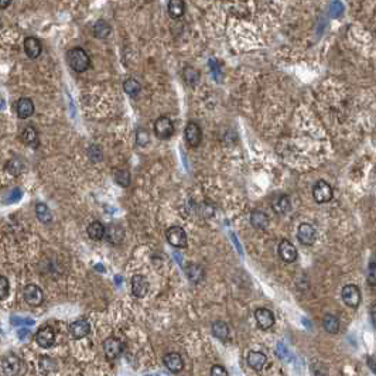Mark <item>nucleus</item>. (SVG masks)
<instances>
[{"instance_id":"1","label":"nucleus","mask_w":376,"mask_h":376,"mask_svg":"<svg viewBox=\"0 0 376 376\" xmlns=\"http://www.w3.org/2000/svg\"><path fill=\"white\" fill-rule=\"evenodd\" d=\"M67 62H68V65L73 68L74 71H76V73L87 71L88 68H89V65H91V59H89L88 53L84 48H81V47L71 48L67 53Z\"/></svg>"},{"instance_id":"2","label":"nucleus","mask_w":376,"mask_h":376,"mask_svg":"<svg viewBox=\"0 0 376 376\" xmlns=\"http://www.w3.org/2000/svg\"><path fill=\"white\" fill-rule=\"evenodd\" d=\"M174 128L173 120L167 116H160L159 119L154 122V133L159 137L160 140H169L174 136Z\"/></svg>"},{"instance_id":"3","label":"nucleus","mask_w":376,"mask_h":376,"mask_svg":"<svg viewBox=\"0 0 376 376\" xmlns=\"http://www.w3.org/2000/svg\"><path fill=\"white\" fill-rule=\"evenodd\" d=\"M313 197H314V200H316L317 204L328 203V201L333 200L334 197L333 187L327 181L320 180L313 187Z\"/></svg>"},{"instance_id":"4","label":"nucleus","mask_w":376,"mask_h":376,"mask_svg":"<svg viewBox=\"0 0 376 376\" xmlns=\"http://www.w3.org/2000/svg\"><path fill=\"white\" fill-rule=\"evenodd\" d=\"M166 238L169 244L177 249H184L187 246V233L181 226H170L166 232Z\"/></svg>"},{"instance_id":"5","label":"nucleus","mask_w":376,"mask_h":376,"mask_svg":"<svg viewBox=\"0 0 376 376\" xmlns=\"http://www.w3.org/2000/svg\"><path fill=\"white\" fill-rule=\"evenodd\" d=\"M297 239L299 242L304 246H310L313 245L317 239V232H316V228L308 224V222H303L299 225V229H297Z\"/></svg>"},{"instance_id":"6","label":"nucleus","mask_w":376,"mask_h":376,"mask_svg":"<svg viewBox=\"0 0 376 376\" xmlns=\"http://www.w3.org/2000/svg\"><path fill=\"white\" fill-rule=\"evenodd\" d=\"M23 296L26 303L31 307H40L44 303L43 290L36 284H27L23 290Z\"/></svg>"},{"instance_id":"7","label":"nucleus","mask_w":376,"mask_h":376,"mask_svg":"<svg viewBox=\"0 0 376 376\" xmlns=\"http://www.w3.org/2000/svg\"><path fill=\"white\" fill-rule=\"evenodd\" d=\"M122 349H123V345H122L120 339H117L115 337H109L103 342V352H105V357L108 361L117 359L122 354Z\"/></svg>"},{"instance_id":"8","label":"nucleus","mask_w":376,"mask_h":376,"mask_svg":"<svg viewBox=\"0 0 376 376\" xmlns=\"http://www.w3.org/2000/svg\"><path fill=\"white\" fill-rule=\"evenodd\" d=\"M21 366H23V362L15 354L6 355L1 361V368H3V372L6 374V376L19 375L21 371Z\"/></svg>"},{"instance_id":"9","label":"nucleus","mask_w":376,"mask_h":376,"mask_svg":"<svg viewBox=\"0 0 376 376\" xmlns=\"http://www.w3.org/2000/svg\"><path fill=\"white\" fill-rule=\"evenodd\" d=\"M341 296H342L344 303L351 308H357L361 304V291L358 289V286H355V284H347L342 289Z\"/></svg>"},{"instance_id":"10","label":"nucleus","mask_w":376,"mask_h":376,"mask_svg":"<svg viewBox=\"0 0 376 376\" xmlns=\"http://www.w3.org/2000/svg\"><path fill=\"white\" fill-rule=\"evenodd\" d=\"M184 137H186V142H187L189 147L200 146L201 140H203L201 128L195 122H188L187 126H186V131H184Z\"/></svg>"},{"instance_id":"11","label":"nucleus","mask_w":376,"mask_h":376,"mask_svg":"<svg viewBox=\"0 0 376 376\" xmlns=\"http://www.w3.org/2000/svg\"><path fill=\"white\" fill-rule=\"evenodd\" d=\"M255 320L259 325L261 330H270L275 325V314L269 310V308H258L255 311Z\"/></svg>"},{"instance_id":"12","label":"nucleus","mask_w":376,"mask_h":376,"mask_svg":"<svg viewBox=\"0 0 376 376\" xmlns=\"http://www.w3.org/2000/svg\"><path fill=\"white\" fill-rule=\"evenodd\" d=\"M277 250H279L280 259L283 262H286V263H293V262L297 261V249H296V246L290 242L289 239H283V241L279 244Z\"/></svg>"},{"instance_id":"13","label":"nucleus","mask_w":376,"mask_h":376,"mask_svg":"<svg viewBox=\"0 0 376 376\" xmlns=\"http://www.w3.org/2000/svg\"><path fill=\"white\" fill-rule=\"evenodd\" d=\"M54 341H56V333L51 327H41L36 333V342L41 348L53 347Z\"/></svg>"},{"instance_id":"14","label":"nucleus","mask_w":376,"mask_h":376,"mask_svg":"<svg viewBox=\"0 0 376 376\" xmlns=\"http://www.w3.org/2000/svg\"><path fill=\"white\" fill-rule=\"evenodd\" d=\"M149 291V282L145 276L134 275L132 277V293L137 299H143Z\"/></svg>"},{"instance_id":"15","label":"nucleus","mask_w":376,"mask_h":376,"mask_svg":"<svg viewBox=\"0 0 376 376\" xmlns=\"http://www.w3.org/2000/svg\"><path fill=\"white\" fill-rule=\"evenodd\" d=\"M105 239L111 244V245H120L125 241V231L120 225L111 224L109 226H106V235Z\"/></svg>"},{"instance_id":"16","label":"nucleus","mask_w":376,"mask_h":376,"mask_svg":"<svg viewBox=\"0 0 376 376\" xmlns=\"http://www.w3.org/2000/svg\"><path fill=\"white\" fill-rule=\"evenodd\" d=\"M250 224L255 229H259V231H264L267 229L269 224H270V219H269V215L262 211V209H253L250 212Z\"/></svg>"},{"instance_id":"17","label":"nucleus","mask_w":376,"mask_h":376,"mask_svg":"<svg viewBox=\"0 0 376 376\" xmlns=\"http://www.w3.org/2000/svg\"><path fill=\"white\" fill-rule=\"evenodd\" d=\"M91 333V325L87 320H76L70 324V334L75 339H81Z\"/></svg>"},{"instance_id":"18","label":"nucleus","mask_w":376,"mask_h":376,"mask_svg":"<svg viewBox=\"0 0 376 376\" xmlns=\"http://www.w3.org/2000/svg\"><path fill=\"white\" fill-rule=\"evenodd\" d=\"M163 362H164L166 368H167L169 371L174 372V374L181 372L183 368H184V361H183L181 355L177 354V352H170V354H167V355L163 358Z\"/></svg>"},{"instance_id":"19","label":"nucleus","mask_w":376,"mask_h":376,"mask_svg":"<svg viewBox=\"0 0 376 376\" xmlns=\"http://www.w3.org/2000/svg\"><path fill=\"white\" fill-rule=\"evenodd\" d=\"M16 113L20 119H27L34 113V103L30 98H20L16 103Z\"/></svg>"},{"instance_id":"20","label":"nucleus","mask_w":376,"mask_h":376,"mask_svg":"<svg viewBox=\"0 0 376 376\" xmlns=\"http://www.w3.org/2000/svg\"><path fill=\"white\" fill-rule=\"evenodd\" d=\"M24 51H26L27 57L31 58V59L37 58L41 54V51H43L41 41L38 38H36V37H27L24 40Z\"/></svg>"},{"instance_id":"21","label":"nucleus","mask_w":376,"mask_h":376,"mask_svg":"<svg viewBox=\"0 0 376 376\" xmlns=\"http://www.w3.org/2000/svg\"><path fill=\"white\" fill-rule=\"evenodd\" d=\"M272 208L275 211L276 214L279 215H284L287 214L290 209H291V203H290V198L284 194H280V195H276L272 201Z\"/></svg>"},{"instance_id":"22","label":"nucleus","mask_w":376,"mask_h":376,"mask_svg":"<svg viewBox=\"0 0 376 376\" xmlns=\"http://www.w3.org/2000/svg\"><path fill=\"white\" fill-rule=\"evenodd\" d=\"M87 233L92 241H102L105 239V235H106V226L99 221H92L88 225Z\"/></svg>"},{"instance_id":"23","label":"nucleus","mask_w":376,"mask_h":376,"mask_svg":"<svg viewBox=\"0 0 376 376\" xmlns=\"http://www.w3.org/2000/svg\"><path fill=\"white\" fill-rule=\"evenodd\" d=\"M266 361H267L266 355L259 351H250L247 355V365L258 372H261L263 369V366L266 365Z\"/></svg>"},{"instance_id":"24","label":"nucleus","mask_w":376,"mask_h":376,"mask_svg":"<svg viewBox=\"0 0 376 376\" xmlns=\"http://www.w3.org/2000/svg\"><path fill=\"white\" fill-rule=\"evenodd\" d=\"M181 76H183V79H184V82H186L187 85L192 87V85H197L198 81H200V71H198L197 68H194V67L187 65V67L183 68Z\"/></svg>"},{"instance_id":"25","label":"nucleus","mask_w":376,"mask_h":376,"mask_svg":"<svg viewBox=\"0 0 376 376\" xmlns=\"http://www.w3.org/2000/svg\"><path fill=\"white\" fill-rule=\"evenodd\" d=\"M21 140H23L24 145L30 146V147H36L38 145V132L36 131L33 126H27L21 133Z\"/></svg>"},{"instance_id":"26","label":"nucleus","mask_w":376,"mask_h":376,"mask_svg":"<svg viewBox=\"0 0 376 376\" xmlns=\"http://www.w3.org/2000/svg\"><path fill=\"white\" fill-rule=\"evenodd\" d=\"M34 211H36V217H37V219H38V221H41L43 224H48V222H51L53 215H51V211H50V208H48V205H47V204H44V203L36 204Z\"/></svg>"},{"instance_id":"27","label":"nucleus","mask_w":376,"mask_h":376,"mask_svg":"<svg viewBox=\"0 0 376 376\" xmlns=\"http://www.w3.org/2000/svg\"><path fill=\"white\" fill-rule=\"evenodd\" d=\"M212 334L221 341H226L229 337V327L224 321H215L212 324Z\"/></svg>"},{"instance_id":"28","label":"nucleus","mask_w":376,"mask_h":376,"mask_svg":"<svg viewBox=\"0 0 376 376\" xmlns=\"http://www.w3.org/2000/svg\"><path fill=\"white\" fill-rule=\"evenodd\" d=\"M322 327L327 333L337 334L339 331V320L333 314H325L322 320Z\"/></svg>"},{"instance_id":"29","label":"nucleus","mask_w":376,"mask_h":376,"mask_svg":"<svg viewBox=\"0 0 376 376\" xmlns=\"http://www.w3.org/2000/svg\"><path fill=\"white\" fill-rule=\"evenodd\" d=\"M167 10L173 19H180L186 12V3L181 0H171L167 6Z\"/></svg>"},{"instance_id":"30","label":"nucleus","mask_w":376,"mask_h":376,"mask_svg":"<svg viewBox=\"0 0 376 376\" xmlns=\"http://www.w3.org/2000/svg\"><path fill=\"white\" fill-rule=\"evenodd\" d=\"M123 89H125V92H126L131 98H136V96L140 94V91H142V85H140L139 81H136V79H133V78H128V79L123 82Z\"/></svg>"},{"instance_id":"31","label":"nucleus","mask_w":376,"mask_h":376,"mask_svg":"<svg viewBox=\"0 0 376 376\" xmlns=\"http://www.w3.org/2000/svg\"><path fill=\"white\" fill-rule=\"evenodd\" d=\"M6 170L12 175H20L24 171V163L19 157H13L6 163Z\"/></svg>"},{"instance_id":"32","label":"nucleus","mask_w":376,"mask_h":376,"mask_svg":"<svg viewBox=\"0 0 376 376\" xmlns=\"http://www.w3.org/2000/svg\"><path fill=\"white\" fill-rule=\"evenodd\" d=\"M94 36L96 37V38H106L109 34H111V26L106 23V21H103V20H98L95 24H94Z\"/></svg>"},{"instance_id":"33","label":"nucleus","mask_w":376,"mask_h":376,"mask_svg":"<svg viewBox=\"0 0 376 376\" xmlns=\"http://www.w3.org/2000/svg\"><path fill=\"white\" fill-rule=\"evenodd\" d=\"M186 273H187L188 279L194 283H198L204 277L203 267L198 266V264H188L186 267Z\"/></svg>"},{"instance_id":"34","label":"nucleus","mask_w":376,"mask_h":376,"mask_svg":"<svg viewBox=\"0 0 376 376\" xmlns=\"http://www.w3.org/2000/svg\"><path fill=\"white\" fill-rule=\"evenodd\" d=\"M115 180L119 186H122V187H129V184H131V174H129L128 170L117 169L115 171Z\"/></svg>"},{"instance_id":"35","label":"nucleus","mask_w":376,"mask_h":376,"mask_svg":"<svg viewBox=\"0 0 376 376\" xmlns=\"http://www.w3.org/2000/svg\"><path fill=\"white\" fill-rule=\"evenodd\" d=\"M87 154L88 157L91 161H94V163H98V161H101L103 159V153H102V149L98 145H91L88 147L87 150Z\"/></svg>"},{"instance_id":"36","label":"nucleus","mask_w":376,"mask_h":376,"mask_svg":"<svg viewBox=\"0 0 376 376\" xmlns=\"http://www.w3.org/2000/svg\"><path fill=\"white\" fill-rule=\"evenodd\" d=\"M366 280L371 287H376V262H371L368 264V273H366Z\"/></svg>"},{"instance_id":"37","label":"nucleus","mask_w":376,"mask_h":376,"mask_svg":"<svg viewBox=\"0 0 376 376\" xmlns=\"http://www.w3.org/2000/svg\"><path fill=\"white\" fill-rule=\"evenodd\" d=\"M9 294V280L6 276H0V299L4 300Z\"/></svg>"},{"instance_id":"38","label":"nucleus","mask_w":376,"mask_h":376,"mask_svg":"<svg viewBox=\"0 0 376 376\" xmlns=\"http://www.w3.org/2000/svg\"><path fill=\"white\" fill-rule=\"evenodd\" d=\"M277 355H279V358L283 359V361H291V354H290L289 349L284 347L283 344H279V345H277Z\"/></svg>"},{"instance_id":"39","label":"nucleus","mask_w":376,"mask_h":376,"mask_svg":"<svg viewBox=\"0 0 376 376\" xmlns=\"http://www.w3.org/2000/svg\"><path fill=\"white\" fill-rule=\"evenodd\" d=\"M136 142L139 146H145L146 143H149V133L143 129L137 132V137H136Z\"/></svg>"},{"instance_id":"40","label":"nucleus","mask_w":376,"mask_h":376,"mask_svg":"<svg viewBox=\"0 0 376 376\" xmlns=\"http://www.w3.org/2000/svg\"><path fill=\"white\" fill-rule=\"evenodd\" d=\"M211 376H228V372L224 366L221 365H214L211 368Z\"/></svg>"},{"instance_id":"41","label":"nucleus","mask_w":376,"mask_h":376,"mask_svg":"<svg viewBox=\"0 0 376 376\" xmlns=\"http://www.w3.org/2000/svg\"><path fill=\"white\" fill-rule=\"evenodd\" d=\"M371 319H372V322L376 325V303L372 304V307H371Z\"/></svg>"},{"instance_id":"42","label":"nucleus","mask_w":376,"mask_h":376,"mask_svg":"<svg viewBox=\"0 0 376 376\" xmlns=\"http://www.w3.org/2000/svg\"><path fill=\"white\" fill-rule=\"evenodd\" d=\"M9 4H10V3H1V9H4V7H7V6H9Z\"/></svg>"},{"instance_id":"43","label":"nucleus","mask_w":376,"mask_h":376,"mask_svg":"<svg viewBox=\"0 0 376 376\" xmlns=\"http://www.w3.org/2000/svg\"><path fill=\"white\" fill-rule=\"evenodd\" d=\"M145 376H154V375H145Z\"/></svg>"}]
</instances>
